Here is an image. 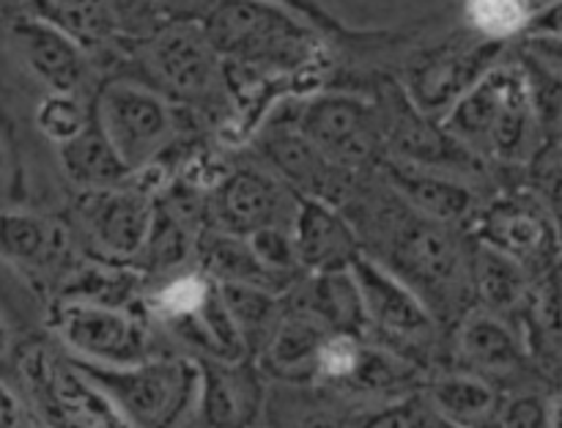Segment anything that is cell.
Listing matches in <instances>:
<instances>
[{"label": "cell", "mask_w": 562, "mask_h": 428, "mask_svg": "<svg viewBox=\"0 0 562 428\" xmlns=\"http://www.w3.org/2000/svg\"><path fill=\"white\" fill-rule=\"evenodd\" d=\"M278 115L280 119H269L267 126L258 132V154L269 170H274L300 195L322 198L344 206L366 173H355L329 162L300 132L291 104H285Z\"/></svg>", "instance_id": "obj_14"}, {"label": "cell", "mask_w": 562, "mask_h": 428, "mask_svg": "<svg viewBox=\"0 0 562 428\" xmlns=\"http://www.w3.org/2000/svg\"><path fill=\"white\" fill-rule=\"evenodd\" d=\"M442 126L481 162L525 165L541 140V113L525 60H499L442 115Z\"/></svg>", "instance_id": "obj_2"}, {"label": "cell", "mask_w": 562, "mask_h": 428, "mask_svg": "<svg viewBox=\"0 0 562 428\" xmlns=\"http://www.w3.org/2000/svg\"><path fill=\"white\" fill-rule=\"evenodd\" d=\"M58 157L66 179L77 192L108 190V187L126 184L135 176L108 137L104 126L99 124L97 110L80 135L60 143Z\"/></svg>", "instance_id": "obj_24"}, {"label": "cell", "mask_w": 562, "mask_h": 428, "mask_svg": "<svg viewBox=\"0 0 562 428\" xmlns=\"http://www.w3.org/2000/svg\"><path fill=\"white\" fill-rule=\"evenodd\" d=\"M521 42H525V49H521V53L530 55L532 60L543 64L547 69L562 75V38L530 36V38H521Z\"/></svg>", "instance_id": "obj_35"}, {"label": "cell", "mask_w": 562, "mask_h": 428, "mask_svg": "<svg viewBox=\"0 0 562 428\" xmlns=\"http://www.w3.org/2000/svg\"><path fill=\"white\" fill-rule=\"evenodd\" d=\"M499 423L508 428H547L552 426V401L543 395L525 393L510 398L499 409Z\"/></svg>", "instance_id": "obj_32"}, {"label": "cell", "mask_w": 562, "mask_h": 428, "mask_svg": "<svg viewBox=\"0 0 562 428\" xmlns=\"http://www.w3.org/2000/svg\"><path fill=\"white\" fill-rule=\"evenodd\" d=\"M552 426L562 428V393L552 401Z\"/></svg>", "instance_id": "obj_38"}, {"label": "cell", "mask_w": 562, "mask_h": 428, "mask_svg": "<svg viewBox=\"0 0 562 428\" xmlns=\"http://www.w3.org/2000/svg\"><path fill=\"white\" fill-rule=\"evenodd\" d=\"M527 340L514 333L508 318L486 307H470L456 327V354L467 371L497 376L510 373L525 362Z\"/></svg>", "instance_id": "obj_22"}, {"label": "cell", "mask_w": 562, "mask_h": 428, "mask_svg": "<svg viewBox=\"0 0 562 428\" xmlns=\"http://www.w3.org/2000/svg\"><path fill=\"white\" fill-rule=\"evenodd\" d=\"M329 333L333 329L322 318L283 300V313H280L278 324L258 349V368L269 376L291 384L316 382L318 354H322V346Z\"/></svg>", "instance_id": "obj_18"}, {"label": "cell", "mask_w": 562, "mask_h": 428, "mask_svg": "<svg viewBox=\"0 0 562 428\" xmlns=\"http://www.w3.org/2000/svg\"><path fill=\"white\" fill-rule=\"evenodd\" d=\"M302 135L329 159L355 173H368L384 159L382 110L371 99L324 91L291 104Z\"/></svg>", "instance_id": "obj_5"}, {"label": "cell", "mask_w": 562, "mask_h": 428, "mask_svg": "<svg viewBox=\"0 0 562 428\" xmlns=\"http://www.w3.org/2000/svg\"><path fill=\"white\" fill-rule=\"evenodd\" d=\"M3 168H5V151L3 146H0V173H3Z\"/></svg>", "instance_id": "obj_39"}, {"label": "cell", "mask_w": 562, "mask_h": 428, "mask_svg": "<svg viewBox=\"0 0 562 428\" xmlns=\"http://www.w3.org/2000/svg\"><path fill=\"white\" fill-rule=\"evenodd\" d=\"M366 302L371 333L368 340L382 343L415 362H426L439 338V318L428 302L406 280L390 272L376 258L360 252L349 267Z\"/></svg>", "instance_id": "obj_6"}, {"label": "cell", "mask_w": 562, "mask_h": 428, "mask_svg": "<svg viewBox=\"0 0 562 428\" xmlns=\"http://www.w3.org/2000/svg\"><path fill=\"white\" fill-rule=\"evenodd\" d=\"M300 192L274 170L245 165L231 168L206 190V225L250 236L272 225L294 223Z\"/></svg>", "instance_id": "obj_11"}, {"label": "cell", "mask_w": 562, "mask_h": 428, "mask_svg": "<svg viewBox=\"0 0 562 428\" xmlns=\"http://www.w3.org/2000/svg\"><path fill=\"white\" fill-rule=\"evenodd\" d=\"M525 305L530 343L547 354H562V258L532 278Z\"/></svg>", "instance_id": "obj_28"}, {"label": "cell", "mask_w": 562, "mask_h": 428, "mask_svg": "<svg viewBox=\"0 0 562 428\" xmlns=\"http://www.w3.org/2000/svg\"><path fill=\"white\" fill-rule=\"evenodd\" d=\"M470 228L472 239L508 252L530 269L532 278L562 258L560 228L536 187L503 190L481 203Z\"/></svg>", "instance_id": "obj_9"}, {"label": "cell", "mask_w": 562, "mask_h": 428, "mask_svg": "<svg viewBox=\"0 0 562 428\" xmlns=\"http://www.w3.org/2000/svg\"><path fill=\"white\" fill-rule=\"evenodd\" d=\"M503 53L505 42H492L467 27L464 36H453L415 58L401 86L423 113L442 119L461 93L470 91L494 64L503 60Z\"/></svg>", "instance_id": "obj_12"}, {"label": "cell", "mask_w": 562, "mask_h": 428, "mask_svg": "<svg viewBox=\"0 0 562 428\" xmlns=\"http://www.w3.org/2000/svg\"><path fill=\"white\" fill-rule=\"evenodd\" d=\"M77 223L88 247L108 263H135L154 223V192L143 184L88 190L77 195Z\"/></svg>", "instance_id": "obj_13"}, {"label": "cell", "mask_w": 562, "mask_h": 428, "mask_svg": "<svg viewBox=\"0 0 562 428\" xmlns=\"http://www.w3.org/2000/svg\"><path fill=\"white\" fill-rule=\"evenodd\" d=\"M376 170L409 206L442 223L467 225L481 209L475 190L450 170L423 168V165L395 157H384Z\"/></svg>", "instance_id": "obj_16"}, {"label": "cell", "mask_w": 562, "mask_h": 428, "mask_svg": "<svg viewBox=\"0 0 562 428\" xmlns=\"http://www.w3.org/2000/svg\"><path fill=\"white\" fill-rule=\"evenodd\" d=\"M532 187H536L538 195L547 201L549 212H552L554 223H558L560 236H562V159L560 162L543 165V168L536 173Z\"/></svg>", "instance_id": "obj_33"}, {"label": "cell", "mask_w": 562, "mask_h": 428, "mask_svg": "<svg viewBox=\"0 0 562 428\" xmlns=\"http://www.w3.org/2000/svg\"><path fill=\"white\" fill-rule=\"evenodd\" d=\"M362 415L349 417L351 426H371V428H428V426H448L434 409L426 390H415L401 398L384 401L382 406H368L360 409Z\"/></svg>", "instance_id": "obj_30"}, {"label": "cell", "mask_w": 562, "mask_h": 428, "mask_svg": "<svg viewBox=\"0 0 562 428\" xmlns=\"http://www.w3.org/2000/svg\"><path fill=\"white\" fill-rule=\"evenodd\" d=\"M291 234L305 272H340L349 269L360 252H366L349 214L338 203L322 198L300 195Z\"/></svg>", "instance_id": "obj_15"}, {"label": "cell", "mask_w": 562, "mask_h": 428, "mask_svg": "<svg viewBox=\"0 0 562 428\" xmlns=\"http://www.w3.org/2000/svg\"><path fill=\"white\" fill-rule=\"evenodd\" d=\"M532 11L530 0H464L467 27L492 42L525 36Z\"/></svg>", "instance_id": "obj_29"}, {"label": "cell", "mask_w": 562, "mask_h": 428, "mask_svg": "<svg viewBox=\"0 0 562 428\" xmlns=\"http://www.w3.org/2000/svg\"><path fill=\"white\" fill-rule=\"evenodd\" d=\"M283 300L289 305L302 307V311H311L333 333H349L357 338H368V333H371L360 285L349 269L305 272V278H300L285 291Z\"/></svg>", "instance_id": "obj_21"}, {"label": "cell", "mask_w": 562, "mask_h": 428, "mask_svg": "<svg viewBox=\"0 0 562 428\" xmlns=\"http://www.w3.org/2000/svg\"><path fill=\"white\" fill-rule=\"evenodd\" d=\"M195 263L214 283H256L274 291V294H285L300 280L285 278V274H278L269 267H263V261L256 256L247 236L209 228V225L198 236Z\"/></svg>", "instance_id": "obj_23"}, {"label": "cell", "mask_w": 562, "mask_h": 428, "mask_svg": "<svg viewBox=\"0 0 562 428\" xmlns=\"http://www.w3.org/2000/svg\"><path fill=\"white\" fill-rule=\"evenodd\" d=\"M33 420L27 415V406L22 404L20 395L9 387L5 382H0V428H20V426H31Z\"/></svg>", "instance_id": "obj_36"}, {"label": "cell", "mask_w": 562, "mask_h": 428, "mask_svg": "<svg viewBox=\"0 0 562 428\" xmlns=\"http://www.w3.org/2000/svg\"><path fill=\"white\" fill-rule=\"evenodd\" d=\"M11 33L22 60L38 77V82H44L49 91H80L88 75V58L69 27L47 16L31 14L14 22Z\"/></svg>", "instance_id": "obj_17"}, {"label": "cell", "mask_w": 562, "mask_h": 428, "mask_svg": "<svg viewBox=\"0 0 562 428\" xmlns=\"http://www.w3.org/2000/svg\"><path fill=\"white\" fill-rule=\"evenodd\" d=\"M360 234L362 250L398 274L428 302L439 322H450L470 311V245L459 236V225L417 212L373 168L344 203Z\"/></svg>", "instance_id": "obj_1"}, {"label": "cell", "mask_w": 562, "mask_h": 428, "mask_svg": "<svg viewBox=\"0 0 562 428\" xmlns=\"http://www.w3.org/2000/svg\"><path fill=\"white\" fill-rule=\"evenodd\" d=\"M53 329L75 357L102 365H132L148 357L146 318L124 305L93 300H58Z\"/></svg>", "instance_id": "obj_10"}, {"label": "cell", "mask_w": 562, "mask_h": 428, "mask_svg": "<svg viewBox=\"0 0 562 428\" xmlns=\"http://www.w3.org/2000/svg\"><path fill=\"white\" fill-rule=\"evenodd\" d=\"M261 368L247 360H201V395L198 409L203 423L212 426H236L247 423L261 409L263 387Z\"/></svg>", "instance_id": "obj_19"}, {"label": "cell", "mask_w": 562, "mask_h": 428, "mask_svg": "<svg viewBox=\"0 0 562 428\" xmlns=\"http://www.w3.org/2000/svg\"><path fill=\"white\" fill-rule=\"evenodd\" d=\"M77 365L119 406L126 426H173L195 415L201 395V362L140 360L132 365H102L75 357Z\"/></svg>", "instance_id": "obj_4"}, {"label": "cell", "mask_w": 562, "mask_h": 428, "mask_svg": "<svg viewBox=\"0 0 562 428\" xmlns=\"http://www.w3.org/2000/svg\"><path fill=\"white\" fill-rule=\"evenodd\" d=\"M9 343H11V329H9V324L3 322V316H0V354H5V351H9Z\"/></svg>", "instance_id": "obj_37"}, {"label": "cell", "mask_w": 562, "mask_h": 428, "mask_svg": "<svg viewBox=\"0 0 562 428\" xmlns=\"http://www.w3.org/2000/svg\"><path fill=\"white\" fill-rule=\"evenodd\" d=\"M201 25L223 58L225 75L256 86L294 77L318 49L316 33L278 0H214Z\"/></svg>", "instance_id": "obj_3"}, {"label": "cell", "mask_w": 562, "mask_h": 428, "mask_svg": "<svg viewBox=\"0 0 562 428\" xmlns=\"http://www.w3.org/2000/svg\"><path fill=\"white\" fill-rule=\"evenodd\" d=\"M250 351H258L283 313V294L256 283H217Z\"/></svg>", "instance_id": "obj_27"}, {"label": "cell", "mask_w": 562, "mask_h": 428, "mask_svg": "<svg viewBox=\"0 0 562 428\" xmlns=\"http://www.w3.org/2000/svg\"><path fill=\"white\" fill-rule=\"evenodd\" d=\"M0 256L33 272H71V234L60 219L36 212H0Z\"/></svg>", "instance_id": "obj_20"}, {"label": "cell", "mask_w": 562, "mask_h": 428, "mask_svg": "<svg viewBox=\"0 0 562 428\" xmlns=\"http://www.w3.org/2000/svg\"><path fill=\"white\" fill-rule=\"evenodd\" d=\"M530 36L562 38V0H552V3H547L543 9L532 11L525 36L521 38H530Z\"/></svg>", "instance_id": "obj_34"}, {"label": "cell", "mask_w": 562, "mask_h": 428, "mask_svg": "<svg viewBox=\"0 0 562 428\" xmlns=\"http://www.w3.org/2000/svg\"><path fill=\"white\" fill-rule=\"evenodd\" d=\"M426 393L434 409L448 426H475L497 415L499 393L483 373L448 371L426 382Z\"/></svg>", "instance_id": "obj_26"}, {"label": "cell", "mask_w": 562, "mask_h": 428, "mask_svg": "<svg viewBox=\"0 0 562 428\" xmlns=\"http://www.w3.org/2000/svg\"><path fill=\"white\" fill-rule=\"evenodd\" d=\"M93 110L132 173L168 154L181 129L179 102L137 80L104 82Z\"/></svg>", "instance_id": "obj_7"}, {"label": "cell", "mask_w": 562, "mask_h": 428, "mask_svg": "<svg viewBox=\"0 0 562 428\" xmlns=\"http://www.w3.org/2000/svg\"><path fill=\"white\" fill-rule=\"evenodd\" d=\"M93 108H86L77 93L49 91L36 108V126L55 146L80 135L91 121Z\"/></svg>", "instance_id": "obj_31"}, {"label": "cell", "mask_w": 562, "mask_h": 428, "mask_svg": "<svg viewBox=\"0 0 562 428\" xmlns=\"http://www.w3.org/2000/svg\"><path fill=\"white\" fill-rule=\"evenodd\" d=\"M470 280L477 305L499 316L519 311L532 285L525 263L477 239H470Z\"/></svg>", "instance_id": "obj_25"}, {"label": "cell", "mask_w": 562, "mask_h": 428, "mask_svg": "<svg viewBox=\"0 0 562 428\" xmlns=\"http://www.w3.org/2000/svg\"><path fill=\"white\" fill-rule=\"evenodd\" d=\"M140 60L154 88L179 104L214 108V99L228 88L223 58L201 22H168L140 38Z\"/></svg>", "instance_id": "obj_8"}]
</instances>
